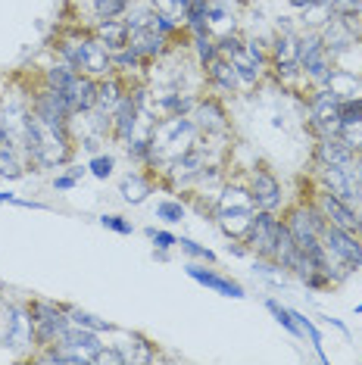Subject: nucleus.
<instances>
[{"label": "nucleus", "mask_w": 362, "mask_h": 365, "mask_svg": "<svg viewBox=\"0 0 362 365\" xmlns=\"http://www.w3.org/2000/svg\"><path fill=\"white\" fill-rule=\"evenodd\" d=\"M178 247L185 250L187 256H194V259H203V262H216V253L210 250V247H200L197 240L191 237H178Z\"/></svg>", "instance_id": "nucleus-33"}, {"label": "nucleus", "mask_w": 362, "mask_h": 365, "mask_svg": "<svg viewBox=\"0 0 362 365\" xmlns=\"http://www.w3.org/2000/svg\"><path fill=\"white\" fill-rule=\"evenodd\" d=\"M97 19H119V16L128 13L131 0H90Z\"/></svg>", "instance_id": "nucleus-29"}, {"label": "nucleus", "mask_w": 362, "mask_h": 365, "mask_svg": "<svg viewBox=\"0 0 362 365\" xmlns=\"http://www.w3.org/2000/svg\"><path fill=\"white\" fill-rule=\"evenodd\" d=\"M119 190H122V197H125V203H135L138 206V203L147 200V194H153V185L141 175V172H131V175L122 178Z\"/></svg>", "instance_id": "nucleus-25"}, {"label": "nucleus", "mask_w": 362, "mask_h": 365, "mask_svg": "<svg viewBox=\"0 0 362 365\" xmlns=\"http://www.w3.org/2000/svg\"><path fill=\"white\" fill-rule=\"evenodd\" d=\"M281 222L294 235V240H297V247L303 253H316L319 247H322V228L328 222L319 206H294V210L287 212V219H281Z\"/></svg>", "instance_id": "nucleus-6"}, {"label": "nucleus", "mask_w": 362, "mask_h": 365, "mask_svg": "<svg viewBox=\"0 0 362 365\" xmlns=\"http://www.w3.org/2000/svg\"><path fill=\"white\" fill-rule=\"evenodd\" d=\"M253 215H257V203H253L250 187L241 185H228L219 190L216 197V219L219 228L225 231L232 240H244L247 228H250Z\"/></svg>", "instance_id": "nucleus-4"}, {"label": "nucleus", "mask_w": 362, "mask_h": 365, "mask_svg": "<svg viewBox=\"0 0 362 365\" xmlns=\"http://www.w3.org/2000/svg\"><path fill=\"white\" fill-rule=\"evenodd\" d=\"M19 197H13V194H0V203H16Z\"/></svg>", "instance_id": "nucleus-45"}, {"label": "nucleus", "mask_w": 362, "mask_h": 365, "mask_svg": "<svg viewBox=\"0 0 362 365\" xmlns=\"http://www.w3.org/2000/svg\"><path fill=\"white\" fill-rule=\"evenodd\" d=\"M85 172H88V169H78V165H72V169H69V175H72V178H81V175H85Z\"/></svg>", "instance_id": "nucleus-44"}, {"label": "nucleus", "mask_w": 362, "mask_h": 365, "mask_svg": "<svg viewBox=\"0 0 362 365\" xmlns=\"http://www.w3.org/2000/svg\"><path fill=\"white\" fill-rule=\"evenodd\" d=\"M29 110L38 115L41 122H47V125H53V128H69V122H72V106L63 101L56 91L44 81V88H38L35 94L29 97Z\"/></svg>", "instance_id": "nucleus-8"}, {"label": "nucleus", "mask_w": 362, "mask_h": 365, "mask_svg": "<svg viewBox=\"0 0 362 365\" xmlns=\"http://www.w3.org/2000/svg\"><path fill=\"white\" fill-rule=\"evenodd\" d=\"M272 63L278 76H297L300 72V38L294 31H281L272 44Z\"/></svg>", "instance_id": "nucleus-18"}, {"label": "nucleus", "mask_w": 362, "mask_h": 365, "mask_svg": "<svg viewBox=\"0 0 362 365\" xmlns=\"http://www.w3.org/2000/svg\"><path fill=\"white\" fill-rule=\"evenodd\" d=\"M356 235H359V240H362V222H359V228H356Z\"/></svg>", "instance_id": "nucleus-49"}, {"label": "nucleus", "mask_w": 362, "mask_h": 365, "mask_svg": "<svg viewBox=\"0 0 362 365\" xmlns=\"http://www.w3.org/2000/svg\"><path fill=\"white\" fill-rule=\"evenodd\" d=\"M141 63L144 60L131 51V47H122V51L113 53V72H116V69H135V66H141Z\"/></svg>", "instance_id": "nucleus-35"}, {"label": "nucleus", "mask_w": 362, "mask_h": 365, "mask_svg": "<svg viewBox=\"0 0 362 365\" xmlns=\"http://www.w3.org/2000/svg\"><path fill=\"white\" fill-rule=\"evenodd\" d=\"M69 312V322L72 325H78V328H88V331H113V325L106 319H97V315H90V312H85V309H66Z\"/></svg>", "instance_id": "nucleus-30"}, {"label": "nucleus", "mask_w": 362, "mask_h": 365, "mask_svg": "<svg viewBox=\"0 0 362 365\" xmlns=\"http://www.w3.org/2000/svg\"><path fill=\"white\" fill-rule=\"evenodd\" d=\"M94 38L100 41L110 53L122 51V47H128V38H131V26L125 19H97L94 26Z\"/></svg>", "instance_id": "nucleus-21"}, {"label": "nucleus", "mask_w": 362, "mask_h": 365, "mask_svg": "<svg viewBox=\"0 0 362 365\" xmlns=\"http://www.w3.org/2000/svg\"><path fill=\"white\" fill-rule=\"evenodd\" d=\"M356 172H359V178H362V153H356Z\"/></svg>", "instance_id": "nucleus-47"}, {"label": "nucleus", "mask_w": 362, "mask_h": 365, "mask_svg": "<svg viewBox=\"0 0 362 365\" xmlns=\"http://www.w3.org/2000/svg\"><path fill=\"white\" fill-rule=\"evenodd\" d=\"M122 101V85L116 76H106V78H97V106L103 113H113L116 103Z\"/></svg>", "instance_id": "nucleus-26"}, {"label": "nucleus", "mask_w": 362, "mask_h": 365, "mask_svg": "<svg viewBox=\"0 0 362 365\" xmlns=\"http://www.w3.org/2000/svg\"><path fill=\"white\" fill-rule=\"evenodd\" d=\"M325 88L331 91V94H337L341 101H353V97H362V81L356 76H347V72H334L328 76Z\"/></svg>", "instance_id": "nucleus-24"}, {"label": "nucleus", "mask_w": 362, "mask_h": 365, "mask_svg": "<svg viewBox=\"0 0 362 365\" xmlns=\"http://www.w3.org/2000/svg\"><path fill=\"white\" fill-rule=\"evenodd\" d=\"M197 138H200V131H197L191 113L185 115H162L160 122L153 125L150 131V165H166L172 160H178L181 153H187L191 147L197 144Z\"/></svg>", "instance_id": "nucleus-2"}, {"label": "nucleus", "mask_w": 362, "mask_h": 365, "mask_svg": "<svg viewBox=\"0 0 362 365\" xmlns=\"http://www.w3.org/2000/svg\"><path fill=\"white\" fill-rule=\"evenodd\" d=\"M156 219L175 225V222L185 219V203H178V200H160V203H156Z\"/></svg>", "instance_id": "nucleus-32"}, {"label": "nucleus", "mask_w": 362, "mask_h": 365, "mask_svg": "<svg viewBox=\"0 0 362 365\" xmlns=\"http://www.w3.org/2000/svg\"><path fill=\"white\" fill-rule=\"evenodd\" d=\"M119 346V353H122V359L128 362H150L153 359V350H150V344H147L144 337H138V334H131L125 344H116Z\"/></svg>", "instance_id": "nucleus-27"}, {"label": "nucleus", "mask_w": 362, "mask_h": 365, "mask_svg": "<svg viewBox=\"0 0 362 365\" xmlns=\"http://www.w3.org/2000/svg\"><path fill=\"white\" fill-rule=\"evenodd\" d=\"M319 175H322V187H328L334 197L350 203L353 210L362 203V178L356 165H322L319 163Z\"/></svg>", "instance_id": "nucleus-7"}, {"label": "nucleus", "mask_w": 362, "mask_h": 365, "mask_svg": "<svg viewBox=\"0 0 362 365\" xmlns=\"http://www.w3.org/2000/svg\"><path fill=\"white\" fill-rule=\"evenodd\" d=\"M147 26L156 29V31H162L166 38H172L178 31V22L172 19V16H166V13H150V16H147Z\"/></svg>", "instance_id": "nucleus-34"}, {"label": "nucleus", "mask_w": 362, "mask_h": 365, "mask_svg": "<svg viewBox=\"0 0 362 365\" xmlns=\"http://www.w3.org/2000/svg\"><path fill=\"white\" fill-rule=\"evenodd\" d=\"M207 78H210L219 91H225V94H234V91L244 85L241 76H237V69L232 66V60H228V56H222V53L207 66Z\"/></svg>", "instance_id": "nucleus-23"}, {"label": "nucleus", "mask_w": 362, "mask_h": 365, "mask_svg": "<svg viewBox=\"0 0 362 365\" xmlns=\"http://www.w3.org/2000/svg\"><path fill=\"white\" fill-rule=\"evenodd\" d=\"M56 51H60V60L69 63L76 72H85L90 78H106L113 76V53L97 41L94 35H85V31H69L56 41Z\"/></svg>", "instance_id": "nucleus-3"}, {"label": "nucleus", "mask_w": 362, "mask_h": 365, "mask_svg": "<svg viewBox=\"0 0 362 365\" xmlns=\"http://www.w3.org/2000/svg\"><path fill=\"white\" fill-rule=\"evenodd\" d=\"M76 185H78V178H72V175H56L53 178V187L56 190H72Z\"/></svg>", "instance_id": "nucleus-41"}, {"label": "nucleus", "mask_w": 362, "mask_h": 365, "mask_svg": "<svg viewBox=\"0 0 362 365\" xmlns=\"http://www.w3.org/2000/svg\"><path fill=\"white\" fill-rule=\"evenodd\" d=\"M356 312H362V303H359V306H356Z\"/></svg>", "instance_id": "nucleus-50"}, {"label": "nucleus", "mask_w": 362, "mask_h": 365, "mask_svg": "<svg viewBox=\"0 0 362 365\" xmlns=\"http://www.w3.org/2000/svg\"><path fill=\"white\" fill-rule=\"evenodd\" d=\"M278 225H281V219H278L275 212H266V210H257L253 215L250 228H247V235L241 244H247L253 253L259 256V259H269L272 262V253H275V240H278Z\"/></svg>", "instance_id": "nucleus-10"}, {"label": "nucleus", "mask_w": 362, "mask_h": 365, "mask_svg": "<svg viewBox=\"0 0 362 365\" xmlns=\"http://www.w3.org/2000/svg\"><path fill=\"white\" fill-rule=\"evenodd\" d=\"M147 237L156 244V250H169V247L178 244V237L172 231H156V228H147Z\"/></svg>", "instance_id": "nucleus-40"}, {"label": "nucleus", "mask_w": 362, "mask_h": 365, "mask_svg": "<svg viewBox=\"0 0 362 365\" xmlns=\"http://www.w3.org/2000/svg\"><path fill=\"white\" fill-rule=\"evenodd\" d=\"M250 194H253V203L257 210H266V212H278L281 210V181L272 175L269 169H253L250 172Z\"/></svg>", "instance_id": "nucleus-15"}, {"label": "nucleus", "mask_w": 362, "mask_h": 365, "mask_svg": "<svg viewBox=\"0 0 362 365\" xmlns=\"http://www.w3.org/2000/svg\"><path fill=\"white\" fill-rule=\"evenodd\" d=\"M316 163H322V165H356V153H353L337 135L319 138V144H316Z\"/></svg>", "instance_id": "nucleus-22"}, {"label": "nucleus", "mask_w": 362, "mask_h": 365, "mask_svg": "<svg viewBox=\"0 0 362 365\" xmlns=\"http://www.w3.org/2000/svg\"><path fill=\"white\" fill-rule=\"evenodd\" d=\"M22 147H26L29 165H38V169L66 165L72 160V131L47 125L31 110H26V115H22Z\"/></svg>", "instance_id": "nucleus-1"}, {"label": "nucleus", "mask_w": 362, "mask_h": 365, "mask_svg": "<svg viewBox=\"0 0 362 365\" xmlns=\"http://www.w3.org/2000/svg\"><path fill=\"white\" fill-rule=\"evenodd\" d=\"M266 309L275 315V322L278 325H284L291 334H300V325H297V319H294V309H284L278 300H266Z\"/></svg>", "instance_id": "nucleus-31"}, {"label": "nucleus", "mask_w": 362, "mask_h": 365, "mask_svg": "<svg viewBox=\"0 0 362 365\" xmlns=\"http://www.w3.org/2000/svg\"><path fill=\"white\" fill-rule=\"evenodd\" d=\"M309 113H312V131L319 138H331L341 128V97L331 94L328 88L316 91L309 97Z\"/></svg>", "instance_id": "nucleus-11"}, {"label": "nucleus", "mask_w": 362, "mask_h": 365, "mask_svg": "<svg viewBox=\"0 0 362 365\" xmlns=\"http://www.w3.org/2000/svg\"><path fill=\"white\" fill-rule=\"evenodd\" d=\"M331 60H334V53L322 44V38L319 35L300 38V72L306 78L325 85L328 76H331Z\"/></svg>", "instance_id": "nucleus-12"}, {"label": "nucleus", "mask_w": 362, "mask_h": 365, "mask_svg": "<svg viewBox=\"0 0 362 365\" xmlns=\"http://www.w3.org/2000/svg\"><path fill=\"white\" fill-rule=\"evenodd\" d=\"M185 272L191 275L197 284H203V287H210V290H216V294H222V297H234V300H244V287L237 284V281H232V278H225V275H219V272H212V269H207V265H185Z\"/></svg>", "instance_id": "nucleus-20"}, {"label": "nucleus", "mask_w": 362, "mask_h": 365, "mask_svg": "<svg viewBox=\"0 0 362 365\" xmlns=\"http://www.w3.org/2000/svg\"><path fill=\"white\" fill-rule=\"evenodd\" d=\"M316 206L322 210L328 225H337V228H343V231H356L359 222H362L359 215H356V210H353L350 203H343L341 197H334L328 187H322V190L316 194Z\"/></svg>", "instance_id": "nucleus-16"}, {"label": "nucleus", "mask_w": 362, "mask_h": 365, "mask_svg": "<svg viewBox=\"0 0 362 365\" xmlns=\"http://www.w3.org/2000/svg\"><path fill=\"white\" fill-rule=\"evenodd\" d=\"M207 6H234V0H207Z\"/></svg>", "instance_id": "nucleus-43"}, {"label": "nucleus", "mask_w": 362, "mask_h": 365, "mask_svg": "<svg viewBox=\"0 0 362 365\" xmlns=\"http://www.w3.org/2000/svg\"><path fill=\"white\" fill-rule=\"evenodd\" d=\"M90 362H94V365H106V362H110V365H125V359H122V353H119V346H106V344L94 353V359H90Z\"/></svg>", "instance_id": "nucleus-37"}, {"label": "nucleus", "mask_w": 362, "mask_h": 365, "mask_svg": "<svg viewBox=\"0 0 362 365\" xmlns=\"http://www.w3.org/2000/svg\"><path fill=\"white\" fill-rule=\"evenodd\" d=\"M128 47L141 56V60H160V56L169 51V38L150 26H138V29H131Z\"/></svg>", "instance_id": "nucleus-19"}, {"label": "nucleus", "mask_w": 362, "mask_h": 365, "mask_svg": "<svg viewBox=\"0 0 362 365\" xmlns=\"http://www.w3.org/2000/svg\"><path fill=\"white\" fill-rule=\"evenodd\" d=\"M100 225L116 231V235H135V225L128 219H122V215H100Z\"/></svg>", "instance_id": "nucleus-38"}, {"label": "nucleus", "mask_w": 362, "mask_h": 365, "mask_svg": "<svg viewBox=\"0 0 362 365\" xmlns=\"http://www.w3.org/2000/svg\"><path fill=\"white\" fill-rule=\"evenodd\" d=\"M0 303H4V297H0Z\"/></svg>", "instance_id": "nucleus-51"}, {"label": "nucleus", "mask_w": 362, "mask_h": 365, "mask_svg": "<svg viewBox=\"0 0 362 365\" xmlns=\"http://www.w3.org/2000/svg\"><path fill=\"white\" fill-rule=\"evenodd\" d=\"M113 165H116V160L113 156H94V160L88 163V172L94 178H110L113 175Z\"/></svg>", "instance_id": "nucleus-36"}, {"label": "nucleus", "mask_w": 362, "mask_h": 365, "mask_svg": "<svg viewBox=\"0 0 362 365\" xmlns=\"http://www.w3.org/2000/svg\"><path fill=\"white\" fill-rule=\"evenodd\" d=\"M322 247L334 256L337 262H343L347 269H362V240L356 231H343L337 225L322 228Z\"/></svg>", "instance_id": "nucleus-9"}, {"label": "nucleus", "mask_w": 362, "mask_h": 365, "mask_svg": "<svg viewBox=\"0 0 362 365\" xmlns=\"http://www.w3.org/2000/svg\"><path fill=\"white\" fill-rule=\"evenodd\" d=\"M191 119H194V125L200 135H228V115L225 110H222V103L219 101H212V97H200V101L194 103V110H191Z\"/></svg>", "instance_id": "nucleus-17"}, {"label": "nucleus", "mask_w": 362, "mask_h": 365, "mask_svg": "<svg viewBox=\"0 0 362 365\" xmlns=\"http://www.w3.org/2000/svg\"><path fill=\"white\" fill-rule=\"evenodd\" d=\"M319 38H322V44L334 56L343 53V51H350V47L356 44V38H359L356 16H334V19H325V26H322V31H319Z\"/></svg>", "instance_id": "nucleus-14"}, {"label": "nucleus", "mask_w": 362, "mask_h": 365, "mask_svg": "<svg viewBox=\"0 0 362 365\" xmlns=\"http://www.w3.org/2000/svg\"><path fill=\"white\" fill-rule=\"evenodd\" d=\"M187 4H191V0H172V6H175V10H185Z\"/></svg>", "instance_id": "nucleus-46"}, {"label": "nucleus", "mask_w": 362, "mask_h": 365, "mask_svg": "<svg viewBox=\"0 0 362 365\" xmlns=\"http://www.w3.org/2000/svg\"><path fill=\"white\" fill-rule=\"evenodd\" d=\"M316 6H331V0H316Z\"/></svg>", "instance_id": "nucleus-48"}, {"label": "nucleus", "mask_w": 362, "mask_h": 365, "mask_svg": "<svg viewBox=\"0 0 362 365\" xmlns=\"http://www.w3.org/2000/svg\"><path fill=\"white\" fill-rule=\"evenodd\" d=\"M29 312H31V325H35V346H41V350H47V346H60L66 331L72 328L69 312L60 309L56 303H47V300L29 303Z\"/></svg>", "instance_id": "nucleus-5"}, {"label": "nucleus", "mask_w": 362, "mask_h": 365, "mask_svg": "<svg viewBox=\"0 0 362 365\" xmlns=\"http://www.w3.org/2000/svg\"><path fill=\"white\" fill-rule=\"evenodd\" d=\"M294 6H300V10H309V6H316V0H291Z\"/></svg>", "instance_id": "nucleus-42"}, {"label": "nucleus", "mask_w": 362, "mask_h": 365, "mask_svg": "<svg viewBox=\"0 0 362 365\" xmlns=\"http://www.w3.org/2000/svg\"><path fill=\"white\" fill-rule=\"evenodd\" d=\"M337 138H341L353 153H362V115H356V119H343L341 128H337Z\"/></svg>", "instance_id": "nucleus-28"}, {"label": "nucleus", "mask_w": 362, "mask_h": 365, "mask_svg": "<svg viewBox=\"0 0 362 365\" xmlns=\"http://www.w3.org/2000/svg\"><path fill=\"white\" fill-rule=\"evenodd\" d=\"M331 16H359L362 13V0H331Z\"/></svg>", "instance_id": "nucleus-39"}, {"label": "nucleus", "mask_w": 362, "mask_h": 365, "mask_svg": "<svg viewBox=\"0 0 362 365\" xmlns=\"http://www.w3.org/2000/svg\"><path fill=\"white\" fill-rule=\"evenodd\" d=\"M144 106H147L144 91H135V94H122V101L116 103V110H113V138H116L122 147L135 138V128H138V122H141Z\"/></svg>", "instance_id": "nucleus-13"}]
</instances>
